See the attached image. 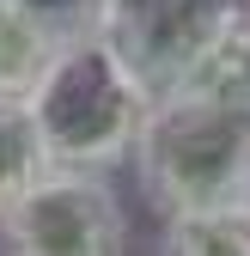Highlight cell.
Segmentation results:
<instances>
[{"mask_svg": "<svg viewBox=\"0 0 250 256\" xmlns=\"http://www.w3.org/2000/svg\"><path fill=\"white\" fill-rule=\"evenodd\" d=\"M55 55H61V43L49 30L37 18H24L12 0H0V98H30Z\"/></svg>", "mask_w": 250, "mask_h": 256, "instance_id": "6", "label": "cell"}, {"mask_svg": "<svg viewBox=\"0 0 250 256\" xmlns=\"http://www.w3.org/2000/svg\"><path fill=\"white\" fill-rule=\"evenodd\" d=\"M159 256H250V196L171 214L159 232Z\"/></svg>", "mask_w": 250, "mask_h": 256, "instance_id": "5", "label": "cell"}, {"mask_svg": "<svg viewBox=\"0 0 250 256\" xmlns=\"http://www.w3.org/2000/svg\"><path fill=\"white\" fill-rule=\"evenodd\" d=\"M43 171H49V158H43V140H37V122H30V104L24 98H0V214Z\"/></svg>", "mask_w": 250, "mask_h": 256, "instance_id": "8", "label": "cell"}, {"mask_svg": "<svg viewBox=\"0 0 250 256\" xmlns=\"http://www.w3.org/2000/svg\"><path fill=\"white\" fill-rule=\"evenodd\" d=\"M12 6L24 18H37L61 49L80 37H98V24H104V0H12Z\"/></svg>", "mask_w": 250, "mask_h": 256, "instance_id": "9", "label": "cell"}, {"mask_svg": "<svg viewBox=\"0 0 250 256\" xmlns=\"http://www.w3.org/2000/svg\"><path fill=\"white\" fill-rule=\"evenodd\" d=\"M128 165L159 220L190 214V208L244 202L250 196V104L165 92V98L146 104Z\"/></svg>", "mask_w": 250, "mask_h": 256, "instance_id": "1", "label": "cell"}, {"mask_svg": "<svg viewBox=\"0 0 250 256\" xmlns=\"http://www.w3.org/2000/svg\"><path fill=\"white\" fill-rule=\"evenodd\" d=\"M24 104H30V122H37L43 158L55 171L110 177L134 158V140H140L152 98L104 49V37H80L49 61V74L37 80V92Z\"/></svg>", "mask_w": 250, "mask_h": 256, "instance_id": "2", "label": "cell"}, {"mask_svg": "<svg viewBox=\"0 0 250 256\" xmlns=\"http://www.w3.org/2000/svg\"><path fill=\"white\" fill-rule=\"evenodd\" d=\"M244 0H104L98 37L140 80L146 98H165L190 80L208 43L232 24Z\"/></svg>", "mask_w": 250, "mask_h": 256, "instance_id": "4", "label": "cell"}, {"mask_svg": "<svg viewBox=\"0 0 250 256\" xmlns=\"http://www.w3.org/2000/svg\"><path fill=\"white\" fill-rule=\"evenodd\" d=\"M177 92H202V98H226V104H250V6L232 12V24L208 43V55L190 68Z\"/></svg>", "mask_w": 250, "mask_h": 256, "instance_id": "7", "label": "cell"}, {"mask_svg": "<svg viewBox=\"0 0 250 256\" xmlns=\"http://www.w3.org/2000/svg\"><path fill=\"white\" fill-rule=\"evenodd\" d=\"M6 256H122L128 214L110 177L98 171H43L24 196L0 214Z\"/></svg>", "mask_w": 250, "mask_h": 256, "instance_id": "3", "label": "cell"}]
</instances>
